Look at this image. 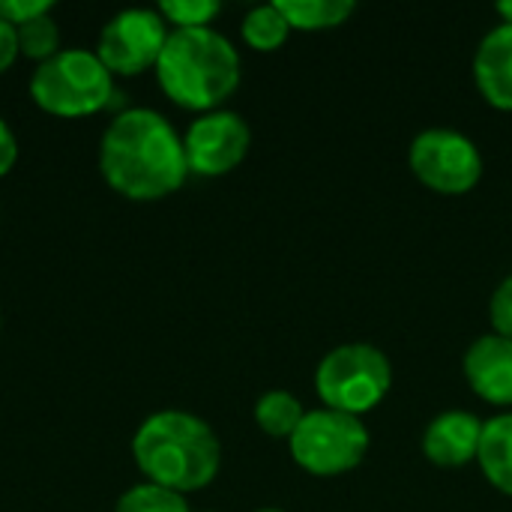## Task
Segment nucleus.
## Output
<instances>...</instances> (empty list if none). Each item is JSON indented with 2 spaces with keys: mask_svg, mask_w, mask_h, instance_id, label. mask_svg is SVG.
Returning <instances> with one entry per match:
<instances>
[{
  "mask_svg": "<svg viewBox=\"0 0 512 512\" xmlns=\"http://www.w3.org/2000/svg\"><path fill=\"white\" fill-rule=\"evenodd\" d=\"M99 171L129 201H162L189 177L183 135L153 108H126L102 132Z\"/></svg>",
  "mask_w": 512,
  "mask_h": 512,
  "instance_id": "obj_1",
  "label": "nucleus"
},
{
  "mask_svg": "<svg viewBox=\"0 0 512 512\" xmlns=\"http://www.w3.org/2000/svg\"><path fill=\"white\" fill-rule=\"evenodd\" d=\"M132 459L147 483L177 495L207 489L222 468V444L213 426L189 411L150 414L132 435Z\"/></svg>",
  "mask_w": 512,
  "mask_h": 512,
  "instance_id": "obj_2",
  "label": "nucleus"
},
{
  "mask_svg": "<svg viewBox=\"0 0 512 512\" xmlns=\"http://www.w3.org/2000/svg\"><path fill=\"white\" fill-rule=\"evenodd\" d=\"M153 72L174 105L210 114L240 87V54L231 39L213 27L171 30Z\"/></svg>",
  "mask_w": 512,
  "mask_h": 512,
  "instance_id": "obj_3",
  "label": "nucleus"
},
{
  "mask_svg": "<svg viewBox=\"0 0 512 512\" xmlns=\"http://www.w3.org/2000/svg\"><path fill=\"white\" fill-rule=\"evenodd\" d=\"M114 96V75L87 48H60L30 75V99L39 111L63 120H78L105 111Z\"/></svg>",
  "mask_w": 512,
  "mask_h": 512,
  "instance_id": "obj_4",
  "label": "nucleus"
},
{
  "mask_svg": "<svg viewBox=\"0 0 512 512\" xmlns=\"http://www.w3.org/2000/svg\"><path fill=\"white\" fill-rule=\"evenodd\" d=\"M393 390V366L384 351L366 342L333 348L315 369V393L324 408L360 417L375 411Z\"/></svg>",
  "mask_w": 512,
  "mask_h": 512,
  "instance_id": "obj_5",
  "label": "nucleus"
},
{
  "mask_svg": "<svg viewBox=\"0 0 512 512\" xmlns=\"http://www.w3.org/2000/svg\"><path fill=\"white\" fill-rule=\"evenodd\" d=\"M369 432L360 417H348L330 408L306 411L303 423L291 435V459L312 477H339L363 465L369 453Z\"/></svg>",
  "mask_w": 512,
  "mask_h": 512,
  "instance_id": "obj_6",
  "label": "nucleus"
},
{
  "mask_svg": "<svg viewBox=\"0 0 512 512\" xmlns=\"http://www.w3.org/2000/svg\"><path fill=\"white\" fill-rule=\"evenodd\" d=\"M408 168L438 195H468L483 180V153L456 129H426L408 147Z\"/></svg>",
  "mask_w": 512,
  "mask_h": 512,
  "instance_id": "obj_7",
  "label": "nucleus"
},
{
  "mask_svg": "<svg viewBox=\"0 0 512 512\" xmlns=\"http://www.w3.org/2000/svg\"><path fill=\"white\" fill-rule=\"evenodd\" d=\"M171 27L159 9H123L108 18L99 33L96 57L114 78H135L147 69H156L159 54L168 42Z\"/></svg>",
  "mask_w": 512,
  "mask_h": 512,
  "instance_id": "obj_8",
  "label": "nucleus"
},
{
  "mask_svg": "<svg viewBox=\"0 0 512 512\" xmlns=\"http://www.w3.org/2000/svg\"><path fill=\"white\" fill-rule=\"evenodd\" d=\"M252 132L237 111H210L198 114L183 135L189 174L198 177H225L249 156Z\"/></svg>",
  "mask_w": 512,
  "mask_h": 512,
  "instance_id": "obj_9",
  "label": "nucleus"
},
{
  "mask_svg": "<svg viewBox=\"0 0 512 512\" xmlns=\"http://www.w3.org/2000/svg\"><path fill=\"white\" fill-rule=\"evenodd\" d=\"M471 390L498 408H512V339L486 333L465 351L462 360Z\"/></svg>",
  "mask_w": 512,
  "mask_h": 512,
  "instance_id": "obj_10",
  "label": "nucleus"
},
{
  "mask_svg": "<svg viewBox=\"0 0 512 512\" xmlns=\"http://www.w3.org/2000/svg\"><path fill=\"white\" fill-rule=\"evenodd\" d=\"M483 420L468 411H444L423 432V456L435 468H465L477 462Z\"/></svg>",
  "mask_w": 512,
  "mask_h": 512,
  "instance_id": "obj_11",
  "label": "nucleus"
},
{
  "mask_svg": "<svg viewBox=\"0 0 512 512\" xmlns=\"http://www.w3.org/2000/svg\"><path fill=\"white\" fill-rule=\"evenodd\" d=\"M474 81L492 108L512 111V24H498L483 36L474 54Z\"/></svg>",
  "mask_w": 512,
  "mask_h": 512,
  "instance_id": "obj_12",
  "label": "nucleus"
},
{
  "mask_svg": "<svg viewBox=\"0 0 512 512\" xmlns=\"http://www.w3.org/2000/svg\"><path fill=\"white\" fill-rule=\"evenodd\" d=\"M477 465L498 492L512 498V411L483 423Z\"/></svg>",
  "mask_w": 512,
  "mask_h": 512,
  "instance_id": "obj_13",
  "label": "nucleus"
},
{
  "mask_svg": "<svg viewBox=\"0 0 512 512\" xmlns=\"http://www.w3.org/2000/svg\"><path fill=\"white\" fill-rule=\"evenodd\" d=\"M276 6L291 24V30H303V33L336 30L357 9L354 0H276Z\"/></svg>",
  "mask_w": 512,
  "mask_h": 512,
  "instance_id": "obj_14",
  "label": "nucleus"
},
{
  "mask_svg": "<svg viewBox=\"0 0 512 512\" xmlns=\"http://www.w3.org/2000/svg\"><path fill=\"white\" fill-rule=\"evenodd\" d=\"M303 417H306V411H303L300 399L288 390H270L255 402V423L270 438L291 441V435L297 432Z\"/></svg>",
  "mask_w": 512,
  "mask_h": 512,
  "instance_id": "obj_15",
  "label": "nucleus"
},
{
  "mask_svg": "<svg viewBox=\"0 0 512 512\" xmlns=\"http://www.w3.org/2000/svg\"><path fill=\"white\" fill-rule=\"evenodd\" d=\"M240 36L252 51L270 54L288 42L291 24L285 21V15L279 12L276 3H267V6H255L252 12H246V18L240 24Z\"/></svg>",
  "mask_w": 512,
  "mask_h": 512,
  "instance_id": "obj_16",
  "label": "nucleus"
},
{
  "mask_svg": "<svg viewBox=\"0 0 512 512\" xmlns=\"http://www.w3.org/2000/svg\"><path fill=\"white\" fill-rule=\"evenodd\" d=\"M114 512H189V504L183 495L144 480L120 495Z\"/></svg>",
  "mask_w": 512,
  "mask_h": 512,
  "instance_id": "obj_17",
  "label": "nucleus"
},
{
  "mask_svg": "<svg viewBox=\"0 0 512 512\" xmlns=\"http://www.w3.org/2000/svg\"><path fill=\"white\" fill-rule=\"evenodd\" d=\"M15 30H18V48H21V54L30 57V60H36V66L45 63V60H51L60 51V27L51 18V12L48 15H39V18H33V21L21 24Z\"/></svg>",
  "mask_w": 512,
  "mask_h": 512,
  "instance_id": "obj_18",
  "label": "nucleus"
},
{
  "mask_svg": "<svg viewBox=\"0 0 512 512\" xmlns=\"http://www.w3.org/2000/svg\"><path fill=\"white\" fill-rule=\"evenodd\" d=\"M156 9L171 30H198V27H210L219 18L222 3H216V0H162Z\"/></svg>",
  "mask_w": 512,
  "mask_h": 512,
  "instance_id": "obj_19",
  "label": "nucleus"
},
{
  "mask_svg": "<svg viewBox=\"0 0 512 512\" xmlns=\"http://www.w3.org/2000/svg\"><path fill=\"white\" fill-rule=\"evenodd\" d=\"M489 321H492V330L504 339H512V276H507L492 300H489Z\"/></svg>",
  "mask_w": 512,
  "mask_h": 512,
  "instance_id": "obj_20",
  "label": "nucleus"
},
{
  "mask_svg": "<svg viewBox=\"0 0 512 512\" xmlns=\"http://www.w3.org/2000/svg\"><path fill=\"white\" fill-rule=\"evenodd\" d=\"M54 9L51 0H0V18L12 27H21L39 15H48Z\"/></svg>",
  "mask_w": 512,
  "mask_h": 512,
  "instance_id": "obj_21",
  "label": "nucleus"
},
{
  "mask_svg": "<svg viewBox=\"0 0 512 512\" xmlns=\"http://www.w3.org/2000/svg\"><path fill=\"white\" fill-rule=\"evenodd\" d=\"M18 162V138L12 126L0 117V177H6Z\"/></svg>",
  "mask_w": 512,
  "mask_h": 512,
  "instance_id": "obj_22",
  "label": "nucleus"
},
{
  "mask_svg": "<svg viewBox=\"0 0 512 512\" xmlns=\"http://www.w3.org/2000/svg\"><path fill=\"white\" fill-rule=\"evenodd\" d=\"M18 54H21V48H18V30L0 18V75L6 69H12V63L18 60Z\"/></svg>",
  "mask_w": 512,
  "mask_h": 512,
  "instance_id": "obj_23",
  "label": "nucleus"
},
{
  "mask_svg": "<svg viewBox=\"0 0 512 512\" xmlns=\"http://www.w3.org/2000/svg\"><path fill=\"white\" fill-rule=\"evenodd\" d=\"M498 15L504 18V24H512V0H504V3H498Z\"/></svg>",
  "mask_w": 512,
  "mask_h": 512,
  "instance_id": "obj_24",
  "label": "nucleus"
},
{
  "mask_svg": "<svg viewBox=\"0 0 512 512\" xmlns=\"http://www.w3.org/2000/svg\"><path fill=\"white\" fill-rule=\"evenodd\" d=\"M258 512H282V510H258Z\"/></svg>",
  "mask_w": 512,
  "mask_h": 512,
  "instance_id": "obj_25",
  "label": "nucleus"
}]
</instances>
